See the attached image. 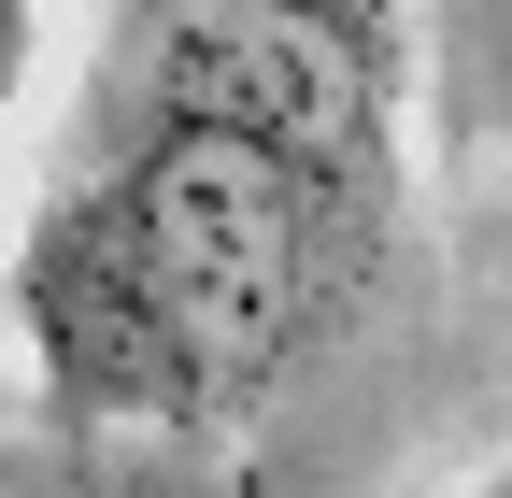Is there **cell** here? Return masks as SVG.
<instances>
[{"mask_svg":"<svg viewBox=\"0 0 512 498\" xmlns=\"http://www.w3.org/2000/svg\"><path fill=\"white\" fill-rule=\"evenodd\" d=\"M399 0H114L15 214V370L86 442H242L399 271Z\"/></svg>","mask_w":512,"mask_h":498,"instance_id":"6da1fadb","label":"cell"},{"mask_svg":"<svg viewBox=\"0 0 512 498\" xmlns=\"http://www.w3.org/2000/svg\"><path fill=\"white\" fill-rule=\"evenodd\" d=\"M29 43H43V0H0V114L29 100Z\"/></svg>","mask_w":512,"mask_h":498,"instance_id":"7a4b0ae2","label":"cell"},{"mask_svg":"<svg viewBox=\"0 0 512 498\" xmlns=\"http://www.w3.org/2000/svg\"><path fill=\"white\" fill-rule=\"evenodd\" d=\"M456 498H512V456H498V470H470V484H456Z\"/></svg>","mask_w":512,"mask_h":498,"instance_id":"3957f363","label":"cell"}]
</instances>
